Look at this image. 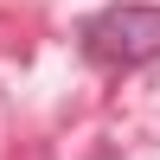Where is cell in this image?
<instances>
[{
  "mask_svg": "<svg viewBox=\"0 0 160 160\" xmlns=\"http://www.w3.org/2000/svg\"><path fill=\"white\" fill-rule=\"evenodd\" d=\"M83 58L96 71H141L160 58V7L148 0H122L83 19Z\"/></svg>",
  "mask_w": 160,
  "mask_h": 160,
  "instance_id": "cell-1",
  "label": "cell"
}]
</instances>
